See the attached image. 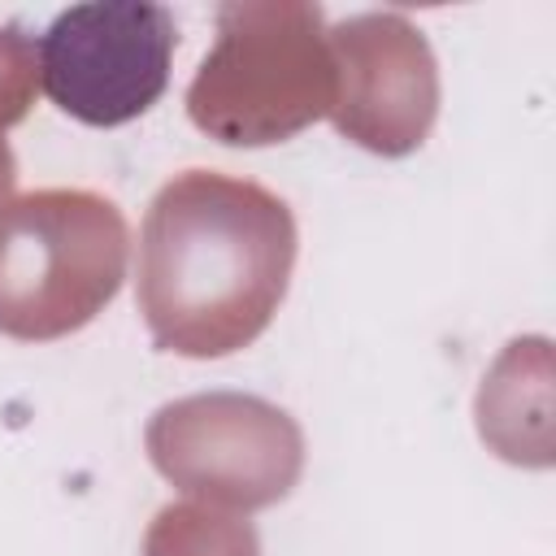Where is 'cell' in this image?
Here are the masks:
<instances>
[{"label":"cell","mask_w":556,"mask_h":556,"mask_svg":"<svg viewBox=\"0 0 556 556\" xmlns=\"http://www.w3.org/2000/svg\"><path fill=\"white\" fill-rule=\"evenodd\" d=\"M295 265V217L261 182L187 169L139 230V313L161 352L226 356L278 313Z\"/></svg>","instance_id":"6da1fadb"},{"label":"cell","mask_w":556,"mask_h":556,"mask_svg":"<svg viewBox=\"0 0 556 556\" xmlns=\"http://www.w3.org/2000/svg\"><path fill=\"white\" fill-rule=\"evenodd\" d=\"M126 278V222L91 191H35L0 208V334L61 339Z\"/></svg>","instance_id":"7a4b0ae2"},{"label":"cell","mask_w":556,"mask_h":556,"mask_svg":"<svg viewBox=\"0 0 556 556\" xmlns=\"http://www.w3.org/2000/svg\"><path fill=\"white\" fill-rule=\"evenodd\" d=\"M174 43L178 26L165 4H74L56 13L35 43L39 87L83 126H122L165 96Z\"/></svg>","instance_id":"3957f363"},{"label":"cell","mask_w":556,"mask_h":556,"mask_svg":"<svg viewBox=\"0 0 556 556\" xmlns=\"http://www.w3.org/2000/svg\"><path fill=\"white\" fill-rule=\"evenodd\" d=\"M9 187H13V156H9V148L0 143V208H4V195H9Z\"/></svg>","instance_id":"277c9868"}]
</instances>
